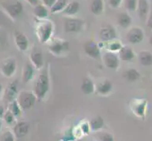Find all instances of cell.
Wrapping results in <instances>:
<instances>
[{"instance_id":"obj_15","label":"cell","mask_w":152,"mask_h":141,"mask_svg":"<svg viewBox=\"0 0 152 141\" xmlns=\"http://www.w3.org/2000/svg\"><path fill=\"white\" fill-rule=\"evenodd\" d=\"M30 62L31 64L33 65V67L36 70H41L42 68L45 65V60H44V56L43 53L38 50V49H34L30 54Z\"/></svg>"},{"instance_id":"obj_33","label":"cell","mask_w":152,"mask_h":141,"mask_svg":"<svg viewBox=\"0 0 152 141\" xmlns=\"http://www.w3.org/2000/svg\"><path fill=\"white\" fill-rule=\"evenodd\" d=\"M3 118H4L5 122H6L7 124H12L14 122V119H15V117L13 116V114L10 110H8L7 112H5Z\"/></svg>"},{"instance_id":"obj_26","label":"cell","mask_w":152,"mask_h":141,"mask_svg":"<svg viewBox=\"0 0 152 141\" xmlns=\"http://www.w3.org/2000/svg\"><path fill=\"white\" fill-rule=\"evenodd\" d=\"M117 23L122 28H129L132 24V19L127 12H121L117 16Z\"/></svg>"},{"instance_id":"obj_30","label":"cell","mask_w":152,"mask_h":141,"mask_svg":"<svg viewBox=\"0 0 152 141\" xmlns=\"http://www.w3.org/2000/svg\"><path fill=\"white\" fill-rule=\"evenodd\" d=\"M68 4L67 0H56L54 5L50 8V12L51 13H58L61 12Z\"/></svg>"},{"instance_id":"obj_37","label":"cell","mask_w":152,"mask_h":141,"mask_svg":"<svg viewBox=\"0 0 152 141\" xmlns=\"http://www.w3.org/2000/svg\"><path fill=\"white\" fill-rule=\"evenodd\" d=\"M99 139L100 141H114L113 135L109 133H101L99 134Z\"/></svg>"},{"instance_id":"obj_31","label":"cell","mask_w":152,"mask_h":141,"mask_svg":"<svg viewBox=\"0 0 152 141\" xmlns=\"http://www.w3.org/2000/svg\"><path fill=\"white\" fill-rule=\"evenodd\" d=\"M10 111L13 114V116L15 118L19 117L21 115V112H22V109H21L20 106L18 104L17 101L14 100L13 102L10 103Z\"/></svg>"},{"instance_id":"obj_12","label":"cell","mask_w":152,"mask_h":141,"mask_svg":"<svg viewBox=\"0 0 152 141\" xmlns=\"http://www.w3.org/2000/svg\"><path fill=\"white\" fill-rule=\"evenodd\" d=\"M99 38L100 40L105 43V41H109V40H113L117 39V32L115 28L111 25H103V27L99 30Z\"/></svg>"},{"instance_id":"obj_8","label":"cell","mask_w":152,"mask_h":141,"mask_svg":"<svg viewBox=\"0 0 152 141\" xmlns=\"http://www.w3.org/2000/svg\"><path fill=\"white\" fill-rule=\"evenodd\" d=\"M83 51L89 57H91L93 59H99L101 57L100 46L94 40H87L83 44Z\"/></svg>"},{"instance_id":"obj_40","label":"cell","mask_w":152,"mask_h":141,"mask_svg":"<svg viewBox=\"0 0 152 141\" xmlns=\"http://www.w3.org/2000/svg\"><path fill=\"white\" fill-rule=\"evenodd\" d=\"M55 2H56V0H42V3L48 9H50L52 6H53Z\"/></svg>"},{"instance_id":"obj_44","label":"cell","mask_w":152,"mask_h":141,"mask_svg":"<svg viewBox=\"0 0 152 141\" xmlns=\"http://www.w3.org/2000/svg\"><path fill=\"white\" fill-rule=\"evenodd\" d=\"M148 43H149V44L150 45H152V35L149 37V40H148Z\"/></svg>"},{"instance_id":"obj_22","label":"cell","mask_w":152,"mask_h":141,"mask_svg":"<svg viewBox=\"0 0 152 141\" xmlns=\"http://www.w3.org/2000/svg\"><path fill=\"white\" fill-rule=\"evenodd\" d=\"M33 14L35 15V17L37 19L43 20L48 17L49 10H48V8H46L43 3H38L37 5H35L33 8Z\"/></svg>"},{"instance_id":"obj_14","label":"cell","mask_w":152,"mask_h":141,"mask_svg":"<svg viewBox=\"0 0 152 141\" xmlns=\"http://www.w3.org/2000/svg\"><path fill=\"white\" fill-rule=\"evenodd\" d=\"M18 94V82L12 81L4 90V98L8 103H12L16 100Z\"/></svg>"},{"instance_id":"obj_25","label":"cell","mask_w":152,"mask_h":141,"mask_svg":"<svg viewBox=\"0 0 152 141\" xmlns=\"http://www.w3.org/2000/svg\"><path fill=\"white\" fill-rule=\"evenodd\" d=\"M138 59L141 65L145 67H149L152 66V53L149 51H141L138 54Z\"/></svg>"},{"instance_id":"obj_45","label":"cell","mask_w":152,"mask_h":141,"mask_svg":"<svg viewBox=\"0 0 152 141\" xmlns=\"http://www.w3.org/2000/svg\"><path fill=\"white\" fill-rule=\"evenodd\" d=\"M1 127H2V121H1V119H0V130H1Z\"/></svg>"},{"instance_id":"obj_16","label":"cell","mask_w":152,"mask_h":141,"mask_svg":"<svg viewBox=\"0 0 152 141\" xmlns=\"http://www.w3.org/2000/svg\"><path fill=\"white\" fill-rule=\"evenodd\" d=\"M118 54H119V59L125 62H132L136 57L134 51L129 46H126V45L122 46V48L120 49Z\"/></svg>"},{"instance_id":"obj_43","label":"cell","mask_w":152,"mask_h":141,"mask_svg":"<svg viewBox=\"0 0 152 141\" xmlns=\"http://www.w3.org/2000/svg\"><path fill=\"white\" fill-rule=\"evenodd\" d=\"M2 92H3V86L1 83H0V95L2 94Z\"/></svg>"},{"instance_id":"obj_3","label":"cell","mask_w":152,"mask_h":141,"mask_svg":"<svg viewBox=\"0 0 152 141\" xmlns=\"http://www.w3.org/2000/svg\"><path fill=\"white\" fill-rule=\"evenodd\" d=\"M1 6L10 20H16L24 12L23 4L18 0H3L1 1Z\"/></svg>"},{"instance_id":"obj_2","label":"cell","mask_w":152,"mask_h":141,"mask_svg":"<svg viewBox=\"0 0 152 141\" xmlns=\"http://www.w3.org/2000/svg\"><path fill=\"white\" fill-rule=\"evenodd\" d=\"M50 87V79H49V67L48 66L43 71L36 80L34 85V91L33 93L36 95L38 100H43L46 96Z\"/></svg>"},{"instance_id":"obj_38","label":"cell","mask_w":152,"mask_h":141,"mask_svg":"<svg viewBox=\"0 0 152 141\" xmlns=\"http://www.w3.org/2000/svg\"><path fill=\"white\" fill-rule=\"evenodd\" d=\"M80 130H81V133L83 134H88L89 133H90L91 129H90V125H89V122H83L81 123L80 125Z\"/></svg>"},{"instance_id":"obj_23","label":"cell","mask_w":152,"mask_h":141,"mask_svg":"<svg viewBox=\"0 0 152 141\" xmlns=\"http://www.w3.org/2000/svg\"><path fill=\"white\" fill-rule=\"evenodd\" d=\"M122 46H123V43L117 39L103 43L104 49L108 52H113V53H118L120 49L122 48Z\"/></svg>"},{"instance_id":"obj_28","label":"cell","mask_w":152,"mask_h":141,"mask_svg":"<svg viewBox=\"0 0 152 141\" xmlns=\"http://www.w3.org/2000/svg\"><path fill=\"white\" fill-rule=\"evenodd\" d=\"M124 77L128 82H135L140 79L141 74L136 69H129L124 72Z\"/></svg>"},{"instance_id":"obj_39","label":"cell","mask_w":152,"mask_h":141,"mask_svg":"<svg viewBox=\"0 0 152 141\" xmlns=\"http://www.w3.org/2000/svg\"><path fill=\"white\" fill-rule=\"evenodd\" d=\"M146 25L149 29L152 30V9L148 13V16L146 18Z\"/></svg>"},{"instance_id":"obj_5","label":"cell","mask_w":152,"mask_h":141,"mask_svg":"<svg viewBox=\"0 0 152 141\" xmlns=\"http://www.w3.org/2000/svg\"><path fill=\"white\" fill-rule=\"evenodd\" d=\"M16 101L20 106L21 109H23V110H28V109L32 108L35 106L36 101H37V97H36V95L33 92L21 91L18 94Z\"/></svg>"},{"instance_id":"obj_47","label":"cell","mask_w":152,"mask_h":141,"mask_svg":"<svg viewBox=\"0 0 152 141\" xmlns=\"http://www.w3.org/2000/svg\"><path fill=\"white\" fill-rule=\"evenodd\" d=\"M1 1H3V0H0V2H1Z\"/></svg>"},{"instance_id":"obj_24","label":"cell","mask_w":152,"mask_h":141,"mask_svg":"<svg viewBox=\"0 0 152 141\" xmlns=\"http://www.w3.org/2000/svg\"><path fill=\"white\" fill-rule=\"evenodd\" d=\"M80 90L83 94L85 95H90V94H93L96 90V85L94 84V82L90 78H84L81 83L80 86Z\"/></svg>"},{"instance_id":"obj_18","label":"cell","mask_w":152,"mask_h":141,"mask_svg":"<svg viewBox=\"0 0 152 141\" xmlns=\"http://www.w3.org/2000/svg\"><path fill=\"white\" fill-rule=\"evenodd\" d=\"M28 131H29V125L26 121H19L13 127V134L18 138L26 137L28 134Z\"/></svg>"},{"instance_id":"obj_13","label":"cell","mask_w":152,"mask_h":141,"mask_svg":"<svg viewBox=\"0 0 152 141\" xmlns=\"http://www.w3.org/2000/svg\"><path fill=\"white\" fill-rule=\"evenodd\" d=\"M14 43L17 49L21 52L28 51L29 47V40L28 37L20 31H15L14 32Z\"/></svg>"},{"instance_id":"obj_35","label":"cell","mask_w":152,"mask_h":141,"mask_svg":"<svg viewBox=\"0 0 152 141\" xmlns=\"http://www.w3.org/2000/svg\"><path fill=\"white\" fill-rule=\"evenodd\" d=\"M0 141H14V134L12 132H5L0 137Z\"/></svg>"},{"instance_id":"obj_20","label":"cell","mask_w":152,"mask_h":141,"mask_svg":"<svg viewBox=\"0 0 152 141\" xmlns=\"http://www.w3.org/2000/svg\"><path fill=\"white\" fill-rule=\"evenodd\" d=\"M80 3L77 1H72L66 5V7L61 12V13L66 17H71V16H74V15H76L80 12Z\"/></svg>"},{"instance_id":"obj_6","label":"cell","mask_w":152,"mask_h":141,"mask_svg":"<svg viewBox=\"0 0 152 141\" xmlns=\"http://www.w3.org/2000/svg\"><path fill=\"white\" fill-rule=\"evenodd\" d=\"M70 44L67 40L55 39L52 40V43L48 45V51L52 55L55 56H61L69 51Z\"/></svg>"},{"instance_id":"obj_36","label":"cell","mask_w":152,"mask_h":141,"mask_svg":"<svg viewBox=\"0 0 152 141\" xmlns=\"http://www.w3.org/2000/svg\"><path fill=\"white\" fill-rule=\"evenodd\" d=\"M124 0H109V5L112 9H117L122 5Z\"/></svg>"},{"instance_id":"obj_46","label":"cell","mask_w":152,"mask_h":141,"mask_svg":"<svg viewBox=\"0 0 152 141\" xmlns=\"http://www.w3.org/2000/svg\"><path fill=\"white\" fill-rule=\"evenodd\" d=\"M0 44H1V36H0Z\"/></svg>"},{"instance_id":"obj_32","label":"cell","mask_w":152,"mask_h":141,"mask_svg":"<svg viewBox=\"0 0 152 141\" xmlns=\"http://www.w3.org/2000/svg\"><path fill=\"white\" fill-rule=\"evenodd\" d=\"M138 0H125V7L129 12H135L137 9Z\"/></svg>"},{"instance_id":"obj_1","label":"cell","mask_w":152,"mask_h":141,"mask_svg":"<svg viewBox=\"0 0 152 141\" xmlns=\"http://www.w3.org/2000/svg\"><path fill=\"white\" fill-rule=\"evenodd\" d=\"M38 20L35 27V34L41 43H46L52 39L54 33V25L50 20Z\"/></svg>"},{"instance_id":"obj_17","label":"cell","mask_w":152,"mask_h":141,"mask_svg":"<svg viewBox=\"0 0 152 141\" xmlns=\"http://www.w3.org/2000/svg\"><path fill=\"white\" fill-rule=\"evenodd\" d=\"M34 69L35 68L30 62H27V63L25 64L23 68V72H22V80L24 84H28V83H29L33 79L34 74H35Z\"/></svg>"},{"instance_id":"obj_4","label":"cell","mask_w":152,"mask_h":141,"mask_svg":"<svg viewBox=\"0 0 152 141\" xmlns=\"http://www.w3.org/2000/svg\"><path fill=\"white\" fill-rule=\"evenodd\" d=\"M85 22L81 19L67 17L64 21V32L68 34L80 33L84 29Z\"/></svg>"},{"instance_id":"obj_21","label":"cell","mask_w":152,"mask_h":141,"mask_svg":"<svg viewBox=\"0 0 152 141\" xmlns=\"http://www.w3.org/2000/svg\"><path fill=\"white\" fill-rule=\"evenodd\" d=\"M137 12L139 17L142 20H145L148 16V13L150 12L149 4L148 0H138L137 4Z\"/></svg>"},{"instance_id":"obj_10","label":"cell","mask_w":152,"mask_h":141,"mask_svg":"<svg viewBox=\"0 0 152 141\" xmlns=\"http://www.w3.org/2000/svg\"><path fill=\"white\" fill-rule=\"evenodd\" d=\"M126 38H127V40L129 43L132 44L140 43L144 40V38H145L144 30L138 27H132L128 31L127 35H126Z\"/></svg>"},{"instance_id":"obj_27","label":"cell","mask_w":152,"mask_h":141,"mask_svg":"<svg viewBox=\"0 0 152 141\" xmlns=\"http://www.w3.org/2000/svg\"><path fill=\"white\" fill-rule=\"evenodd\" d=\"M90 12L94 15H100L104 12V1L103 0H93L90 5Z\"/></svg>"},{"instance_id":"obj_29","label":"cell","mask_w":152,"mask_h":141,"mask_svg":"<svg viewBox=\"0 0 152 141\" xmlns=\"http://www.w3.org/2000/svg\"><path fill=\"white\" fill-rule=\"evenodd\" d=\"M89 125H90V129L92 131H99L104 126V119L101 117H95L89 121Z\"/></svg>"},{"instance_id":"obj_19","label":"cell","mask_w":152,"mask_h":141,"mask_svg":"<svg viewBox=\"0 0 152 141\" xmlns=\"http://www.w3.org/2000/svg\"><path fill=\"white\" fill-rule=\"evenodd\" d=\"M113 83L110 80L101 81L96 86V90L100 95H108V94H110L113 91Z\"/></svg>"},{"instance_id":"obj_7","label":"cell","mask_w":152,"mask_h":141,"mask_svg":"<svg viewBox=\"0 0 152 141\" xmlns=\"http://www.w3.org/2000/svg\"><path fill=\"white\" fill-rule=\"evenodd\" d=\"M129 107L135 116L144 119L148 108V101L145 99H133L129 103Z\"/></svg>"},{"instance_id":"obj_11","label":"cell","mask_w":152,"mask_h":141,"mask_svg":"<svg viewBox=\"0 0 152 141\" xmlns=\"http://www.w3.org/2000/svg\"><path fill=\"white\" fill-rule=\"evenodd\" d=\"M17 63L13 59H5L0 66V71L1 74L5 77H12L14 74L16 72Z\"/></svg>"},{"instance_id":"obj_34","label":"cell","mask_w":152,"mask_h":141,"mask_svg":"<svg viewBox=\"0 0 152 141\" xmlns=\"http://www.w3.org/2000/svg\"><path fill=\"white\" fill-rule=\"evenodd\" d=\"M9 17L6 13H3L0 12V27H7L10 24Z\"/></svg>"},{"instance_id":"obj_41","label":"cell","mask_w":152,"mask_h":141,"mask_svg":"<svg viewBox=\"0 0 152 141\" xmlns=\"http://www.w3.org/2000/svg\"><path fill=\"white\" fill-rule=\"evenodd\" d=\"M28 3H29L30 5H32V6H35V5H37L39 3V0H26Z\"/></svg>"},{"instance_id":"obj_42","label":"cell","mask_w":152,"mask_h":141,"mask_svg":"<svg viewBox=\"0 0 152 141\" xmlns=\"http://www.w3.org/2000/svg\"><path fill=\"white\" fill-rule=\"evenodd\" d=\"M4 114H5V109L2 106H0V119L3 118Z\"/></svg>"},{"instance_id":"obj_9","label":"cell","mask_w":152,"mask_h":141,"mask_svg":"<svg viewBox=\"0 0 152 141\" xmlns=\"http://www.w3.org/2000/svg\"><path fill=\"white\" fill-rule=\"evenodd\" d=\"M102 60L104 65L110 70H117L120 66V59L116 53L106 51V53L102 56Z\"/></svg>"}]
</instances>
